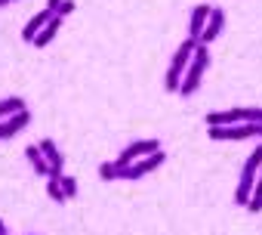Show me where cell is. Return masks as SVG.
<instances>
[{
  "label": "cell",
  "instance_id": "30bf717a",
  "mask_svg": "<svg viewBox=\"0 0 262 235\" xmlns=\"http://www.w3.org/2000/svg\"><path fill=\"white\" fill-rule=\"evenodd\" d=\"M222 28H225V10L222 7H213V13H210V22H207V28H204V34H201V41L198 44H204V47H210L219 34H222Z\"/></svg>",
  "mask_w": 262,
  "mask_h": 235
},
{
  "label": "cell",
  "instance_id": "2e32d148",
  "mask_svg": "<svg viewBox=\"0 0 262 235\" xmlns=\"http://www.w3.org/2000/svg\"><path fill=\"white\" fill-rule=\"evenodd\" d=\"M247 210H250V213H259V210H262V170H259V177H256V186H253V195H250Z\"/></svg>",
  "mask_w": 262,
  "mask_h": 235
},
{
  "label": "cell",
  "instance_id": "e0dca14e",
  "mask_svg": "<svg viewBox=\"0 0 262 235\" xmlns=\"http://www.w3.org/2000/svg\"><path fill=\"white\" fill-rule=\"evenodd\" d=\"M47 195L56 201V204H65L68 198H65V192H62V183H59V177H50L47 180Z\"/></svg>",
  "mask_w": 262,
  "mask_h": 235
},
{
  "label": "cell",
  "instance_id": "9a60e30c",
  "mask_svg": "<svg viewBox=\"0 0 262 235\" xmlns=\"http://www.w3.org/2000/svg\"><path fill=\"white\" fill-rule=\"evenodd\" d=\"M25 108V99L22 96H7V99H0V121L4 118H10V114H16V111H22Z\"/></svg>",
  "mask_w": 262,
  "mask_h": 235
},
{
  "label": "cell",
  "instance_id": "5b68a950",
  "mask_svg": "<svg viewBox=\"0 0 262 235\" xmlns=\"http://www.w3.org/2000/svg\"><path fill=\"white\" fill-rule=\"evenodd\" d=\"M213 143H244V140H262V124H225V127H207Z\"/></svg>",
  "mask_w": 262,
  "mask_h": 235
},
{
  "label": "cell",
  "instance_id": "44dd1931",
  "mask_svg": "<svg viewBox=\"0 0 262 235\" xmlns=\"http://www.w3.org/2000/svg\"><path fill=\"white\" fill-rule=\"evenodd\" d=\"M0 235H10V232H7V223H4V220H0Z\"/></svg>",
  "mask_w": 262,
  "mask_h": 235
},
{
  "label": "cell",
  "instance_id": "d6986e66",
  "mask_svg": "<svg viewBox=\"0 0 262 235\" xmlns=\"http://www.w3.org/2000/svg\"><path fill=\"white\" fill-rule=\"evenodd\" d=\"M71 13H74V0H62V7L56 10V19L65 22V16H71Z\"/></svg>",
  "mask_w": 262,
  "mask_h": 235
},
{
  "label": "cell",
  "instance_id": "7402d4cb",
  "mask_svg": "<svg viewBox=\"0 0 262 235\" xmlns=\"http://www.w3.org/2000/svg\"><path fill=\"white\" fill-rule=\"evenodd\" d=\"M31 235H34V232H31Z\"/></svg>",
  "mask_w": 262,
  "mask_h": 235
},
{
  "label": "cell",
  "instance_id": "6da1fadb",
  "mask_svg": "<svg viewBox=\"0 0 262 235\" xmlns=\"http://www.w3.org/2000/svg\"><path fill=\"white\" fill-rule=\"evenodd\" d=\"M259 170H262V140H259V146L250 152V158H247L244 167H241L237 189H234V204H237V207H247V204H250V195H253V186H256Z\"/></svg>",
  "mask_w": 262,
  "mask_h": 235
},
{
  "label": "cell",
  "instance_id": "277c9868",
  "mask_svg": "<svg viewBox=\"0 0 262 235\" xmlns=\"http://www.w3.org/2000/svg\"><path fill=\"white\" fill-rule=\"evenodd\" d=\"M207 68H210V47H204V44H201V47L194 50L191 62H188V71H185L182 84H179V96H191V93L201 87V81H204Z\"/></svg>",
  "mask_w": 262,
  "mask_h": 235
},
{
  "label": "cell",
  "instance_id": "ac0fdd59",
  "mask_svg": "<svg viewBox=\"0 0 262 235\" xmlns=\"http://www.w3.org/2000/svg\"><path fill=\"white\" fill-rule=\"evenodd\" d=\"M59 183H62V192H65V198L71 201V198L77 195V180H74V177H68V173H62V177H59Z\"/></svg>",
  "mask_w": 262,
  "mask_h": 235
},
{
  "label": "cell",
  "instance_id": "4fadbf2b",
  "mask_svg": "<svg viewBox=\"0 0 262 235\" xmlns=\"http://www.w3.org/2000/svg\"><path fill=\"white\" fill-rule=\"evenodd\" d=\"M25 158L31 161V167H34V173H37V177H43V180H50V177H53V167H50V161L43 158L40 146H28V149H25Z\"/></svg>",
  "mask_w": 262,
  "mask_h": 235
},
{
  "label": "cell",
  "instance_id": "7a4b0ae2",
  "mask_svg": "<svg viewBox=\"0 0 262 235\" xmlns=\"http://www.w3.org/2000/svg\"><path fill=\"white\" fill-rule=\"evenodd\" d=\"M198 47H201V44H198L194 37H185V41L179 44V50L173 53L170 68H167V74H164V87H167L170 93H179V84H182V77H185V71H188V62H191V56H194Z\"/></svg>",
  "mask_w": 262,
  "mask_h": 235
},
{
  "label": "cell",
  "instance_id": "8992f818",
  "mask_svg": "<svg viewBox=\"0 0 262 235\" xmlns=\"http://www.w3.org/2000/svg\"><path fill=\"white\" fill-rule=\"evenodd\" d=\"M99 180H105V183H114V180H142V173H139L136 161L133 164L105 161V164H99Z\"/></svg>",
  "mask_w": 262,
  "mask_h": 235
},
{
  "label": "cell",
  "instance_id": "7c38bea8",
  "mask_svg": "<svg viewBox=\"0 0 262 235\" xmlns=\"http://www.w3.org/2000/svg\"><path fill=\"white\" fill-rule=\"evenodd\" d=\"M37 146H40V152H43V158L50 161V167H53V177H62V173H65V158H62V152H59V146H56L53 140H40Z\"/></svg>",
  "mask_w": 262,
  "mask_h": 235
},
{
  "label": "cell",
  "instance_id": "5bb4252c",
  "mask_svg": "<svg viewBox=\"0 0 262 235\" xmlns=\"http://www.w3.org/2000/svg\"><path fill=\"white\" fill-rule=\"evenodd\" d=\"M59 28H62V19H53V22H50V25H47V28H43V31L31 41V44H34L37 50H40V47H47V44H53V37L59 34Z\"/></svg>",
  "mask_w": 262,
  "mask_h": 235
},
{
  "label": "cell",
  "instance_id": "9c48e42d",
  "mask_svg": "<svg viewBox=\"0 0 262 235\" xmlns=\"http://www.w3.org/2000/svg\"><path fill=\"white\" fill-rule=\"evenodd\" d=\"M210 13H213L210 4H198V7L188 13V37L201 41V34H204V28H207V22H210Z\"/></svg>",
  "mask_w": 262,
  "mask_h": 235
},
{
  "label": "cell",
  "instance_id": "ba28073f",
  "mask_svg": "<svg viewBox=\"0 0 262 235\" xmlns=\"http://www.w3.org/2000/svg\"><path fill=\"white\" fill-rule=\"evenodd\" d=\"M28 124H31V111H28V108H22V111H16V114L4 118V121H0V143L10 140V136H16V133H19V130H25Z\"/></svg>",
  "mask_w": 262,
  "mask_h": 235
},
{
  "label": "cell",
  "instance_id": "3957f363",
  "mask_svg": "<svg viewBox=\"0 0 262 235\" xmlns=\"http://www.w3.org/2000/svg\"><path fill=\"white\" fill-rule=\"evenodd\" d=\"M207 127H225V124H262V108L250 105V108H225V111H210Z\"/></svg>",
  "mask_w": 262,
  "mask_h": 235
},
{
  "label": "cell",
  "instance_id": "52a82bcc",
  "mask_svg": "<svg viewBox=\"0 0 262 235\" xmlns=\"http://www.w3.org/2000/svg\"><path fill=\"white\" fill-rule=\"evenodd\" d=\"M161 149V140H136V143H129L120 155H117V161L120 164H133V161H139V158H145V155H155Z\"/></svg>",
  "mask_w": 262,
  "mask_h": 235
},
{
  "label": "cell",
  "instance_id": "8fae6325",
  "mask_svg": "<svg viewBox=\"0 0 262 235\" xmlns=\"http://www.w3.org/2000/svg\"><path fill=\"white\" fill-rule=\"evenodd\" d=\"M53 19H56V16H53V13H50L47 7H43V10H40L37 16H31V19L25 22V28H22V37H25V41L31 44V41H34V37H37V34H40V31H43V28H47V25H50Z\"/></svg>",
  "mask_w": 262,
  "mask_h": 235
},
{
  "label": "cell",
  "instance_id": "ffe728a7",
  "mask_svg": "<svg viewBox=\"0 0 262 235\" xmlns=\"http://www.w3.org/2000/svg\"><path fill=\"white\" fill-rule=\"evenodd\" d=\"M59 7H62V0H47V10H50L53 16H56V10H59Z\"/></svg>",
  "mask_w": 262,
  "mask_h": 235
}]
</instances>
